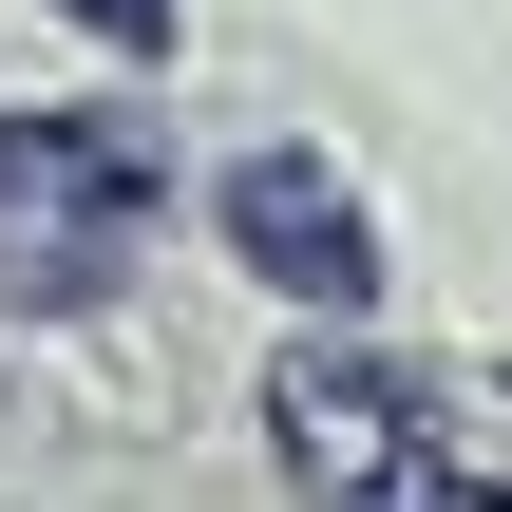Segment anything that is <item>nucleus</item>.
<instances>
[{"label": "nucleus", "instance_id": "obj_4", "mask_svg": "<svg viewBox=\"0 0 512 512\" xmlns=\"http://www.w3.org/2000/svg\"><path fill=\"white\" fill-rule=\"evenodd\" d=\"M95 19H114V38H171V0H95Z\"/></svg>", "mask_w": 512, "mask_h": 512}, {"label": "nucleus", "instance_id": "obj_3", "mask_svg": "<svg viewBox=\"0 0 512 512\" xmlns=\"http://www.w3.org/2000/svg\"><path fill=\"white\" fill-rule=\"evenodd\" d=\"M228 247H247L266 285H304V304H361V285H380V228H361V190H342L323 152H247V171H228Z\"/></svg>", "mask_w": 512, "mask_h": 512}, {"label": "nucleus", "instance_id": "obj_1", "mask_svg": "<svg viewBox=\"0 0 512 512\" xmlns=\"http://www.w3.org/2000/svg\"><path fill=\"white\" fill-rule=\"evenodd\" d=\"M152 247V133L133 114H0V304H95Z\"/></svg>", "mask_w": 512, "mask_h": 512}, {"label": "nucleus", "instance_id": "obj_2", "mask_svg": "<svg viewBox=\"0 0 512 512\" xmlns=\"http://www.w3.org/2000/svg\"><path fill=\"white\" fill-rule=\"evenodd\" d=\"M266 437H285V475H323V494H437V437H418V399H399L380 361H285V380H266Z\"/></svg>", "mask_w": 512, "mask_h": 512}]
</instances>
